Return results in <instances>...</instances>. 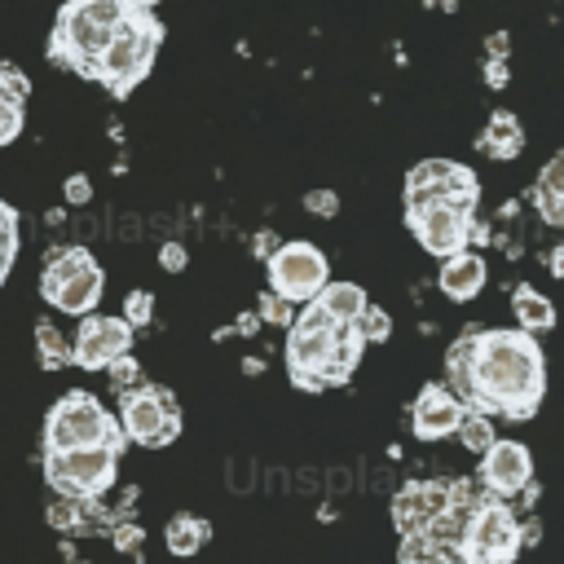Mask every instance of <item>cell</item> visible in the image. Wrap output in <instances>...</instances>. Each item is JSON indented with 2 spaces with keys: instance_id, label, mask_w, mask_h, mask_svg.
I'll use <instances>...</instances> for the list:
<instances>
[{
  "instance_id": "obj_1",
  "label": "cell",
  "mask_w": 564,
  "mask_h": 564,
  "mask_svg": "<svg viewBox=\"0 0 564 564\" xmlns=\"http://www.w3.org/2000/svg\"><path fill=\"white\" fill-rule=\"evenodd\" d=\"M449 392L489 419L524 423L538 414L546 392V357L538 335L511 326V330H463L445 352Z\"/></svg>"
},
{
  "instance_id": "obj_2",
  "label": "cell",
  "mask_w": 564,
  "mask_h": 564,
  "mask_svg": "<svg viewBox=\"0 0 564 564\" xmlns=\"http://www.w3.org/2000/svg\"><path fill=\"white\" fill-rule=\"evenodd\" d=\"M366 339L357 326H339L317 300H308L286 326V375L304 392H322L326 383H348L361 361Z\"/></svg>"
},
{
  "instance_id": "obj_3",
  "label": "cell",
  "mask_w": 564,
  "mask_h": 564,
  "mask_svg": "<svg viewBox=\"0 0 564 564\" xmlns=\"http://www.w3.org/2000/svg\"><path fill=\"white\" fill-rule=\"evenodd\" d=\"M137 9V0H66L57 9L53 35H48V62L88 75L93 57L106 48L115 26Z\"/></svg>"
},
{
  "instance_id": "obj_4",
  "label": "cell",
  "mask_w": 564,
  "mask_h": 564,
  "mask_svg": "<svg viewBox=\"0 0 564 564\" xmlns=\"http://www.w3.org/2000/svg\"><path fill=\"white\" fill-rule=\"evenodd\" d=\"M159 44H163V22L154 18V9H141V4H137V9L115 26V35L106 40V48L93 57L88 79L106 84V93L123 101V97L150 75Z\"/></svg>"
},
{
  "instance_id": "obj_5",
  "label": "cell",
  "mask_w": 564,
  "mask_h": 564,
  "mask_svg": "<svg viewBox=\"0 0 564 564\" xmlns=\"http://www.w3.org/2000/svg\"><path fill=\"white\" fill-rule=\"evenodd\" d=\"M88 445L123 449V432L115 414L93 392L57 397L53 410L44 414V454H66V449H88Z\"/></svg>"
},
{
  "instance_id": "obj_6",
  "label": "cell",
  "mask_w": 564,
  "mask_h": 564,
  "mask_svg": "<svg viewBox=\"0 0 564 564\" xmlns=\"http://www.w3.org/2000/svg\"><path fill=\"white\" fill-rule=\"evenodd\" d=\"M101 264L93 260L88 247H62L44 260V273H40V295L57 308V313H70V317H84L97 308L101 300Z\"/></svg>"
},
{
  "instance_id": "obj_7",
  "label": "cell",
  "mask_w": 564,
  "mask_h": 564,
  "mask_svg": "<svg viewBox=\"0 0 564 564\" xmlns=\"http://www.w3.org/2000/svg\"><path fill=\"white\" fill-rule=\"evenodd\" d=\"M516 551H520V520L502 502L480 494L458 538V564H511Z\"/></svg>"
},
{
  "instance_id": "obj_8",
  "label": "cell",
  "mask_w": 564,
  "mask_h": 564,
  "mask_svg": "<svg viewBox=\"0 0 564 564\" xmlns=\"http://www.w3.org/2000/svg\"><path fill=\"white\" fill-rule=\"evenodd\" d=\"M123 441L132 445H150V449H163L181 436V405L167 388H128L119 392V414H115Z\"/></svg>"
},
{
  "instance_id": "obj_9",
  "label": "cell",
  "mask_w": 564,
  "mask_h": 564,
  "mask_svg": "<svg viewBox=\"0 0 564 564\" xmlns=\"http://www.w3.org/2000/svg\"><path fill=\"white\" fill-rule=\"evenodd\" d=\"M119 476V449L88 445L66 454H44V480L57 498H101Z\"/></svg>"
},
{
  "instance_id": "obj_10",
  "label": "cell",
  "mask_w": 564,
  "mask_h": 564,
  "mask_svg": "<svg viewBox=\"0 0 564 564\" xmlns=\"http://www.w3.org/2000/svg\"><path fill=\"white\" fill-rule=\"evenodd\" d=\"M264 269H269V295L286 300V304H308L326 282H330V264L326 256L295 238V242H278L269 256H264Z\"/></svg>"
},
{
  "instance_id": "obj_11",
  "label": "cell",
  "mask_w": 564,
  "mask_h": 564,
  "mask_svg": "<svg viewBox=\"0 0 564 564\" xmlns=\"http://www.w3.org/2000/svg\"><path fill=\"white\" fill-rule=\"evenodd\" d=\"M427 203H458V207H471L480 203V181L467 163H454V159H423L410 167L405 176V212L414 207H427Z\"/></svg>"
},
{
  "instance_id": "obj_12",
  "label": "cell",
  "mask_w": 564,
  "mask_h": 564,
  "mask_svg": "<svg viewBox=\"0 0 564 564\" xmlns=\"http://www.w3.org/2000/svg\"><path fill=\"white\" fill-rule=\"evenodd\" d=\"M405 225L410 234L419 238V247L427 256H458L471 247V238L480 234L476 229V212L471 207H458V203H427V207H414L405 212Z\"/></svg>"
},
{
  "instance_id": "obj_13",
  "label": "cell",
  "mask_w": 564,
  "mask_h": 564,
  "mask_svg": "<svg viewBox=\"0 0 564 564\" xmlns=\"http://www.w3.org/2000/svg\"><path fill=\"white\" fill-rule=\"evenodd\" d=\"M123 352H132V326L123 317H110V313H97V308L79 317V330L70 339V366L106 370Z\"/></svg>"
},
{
  "instance_id": "obj_14",
  "label": "cell",
  "mask_w": 564,
  "mask_h": 564,
  "mask_svg": "<svg viewBox=\"0 0 564 564\" xmlns=\"http://www.w3.org/2000/svg\"><path fill=\"white\" fill-rule=\"evenodd\" d=\"M533 480V454L529 445L511 436H494V445L480 454V485L489 498H511Z\"/></svg>"
},
{
  "instance_id": "obj_15",
  "label": "cell",
  "mask_w": 564,
  "mask_h": 564,
  "mask_svg": "<svg viewBox=\"0 0 564 564\" xmlns=\"http://www.w3.org/2000/svg\"><path fill=\"white\" fill-rule=\"evenodd\" d=\"M445 507H454L449 480H410L392 498V520H397L401 533H423Z\"/></svg>"
},
{
  "instance_id": "obj_16",
  "label": "cell",
  "mask_w": 564,
  "mask_h": 564,
  "mask_svg": "<svg viewBox=\"0 0 564 564\" xmlns=\"http://www.w3.org/2000/svg\"><path fill=\"white\" fill-rule=\"evenodd\" d=\"M458 419H463V401H458L445 383H427V388L414 397V405H410V432H414L419 441L454 436Z\"/></svg>"
},
{
  "instance_id": "obj_17",
  "label": "cell",
  "mask_w": 564,
  "mask_h": 564,
  "mask_svg": "<svg viewBox=\"0 0 564 564\" xmlns=\"http://www.w3.org/2000/svg\"><path fill=\"white\" fill-rule=\"evenodd\" d=\"M441 291L449 295V300H458V304H467V300H476L480 295V286H485V256L480 251H458V256H445L441 260Z\"/></svg>"
},
{
  "instance_id": "obj_18",
  "label": "cell",
  "mask_w": 564,
  "mask_h": 564,
  "mask_svg": "<svg viewBox=\"0 0 564 564\" xmlns=\"http://www.w3.org/2000/svg\"><path fill=\"white\" fill-rule=\"evenodd\" d=\"M480 150H485L489 159H498V163L516 159V154L524 150V128H520V119H516L511 110H494L489 123H485V132H480Z\"/></svg>"
},
{
  "instance_id": "obj_19",
  "label": "cell",
  "mask_w": 564,
  "mask_h": 564,
  "mask_svg": "<svg viewBox=\"0 0 564 564\" xmlns=\"http://www.w3.org/2000/svg\"><path fill=\"white\" fill-rule=\"evenodd\" d=\"M511 317H516V326H520V330L542 335V330H551V326H555V304H551L538 286L520 282V286L511 291Z\"/></svg>"
},
{
  "instance_id": "obj_20",
  "label": "cell",
  "mask_w": 564,
  "mask_h": 564,
  "mask_svg": "<svg viewBox=\"0 0 564 564\" xmlns=\"http://www.w3.org/2000/svg\"><path fill=\"white\" fill-rule=\"evenodd\" d=\"M533 203L546 225H564V154H551L542 176L533 181Z\"/></svg>"
},
{
  "instance_id": "obj_21",
  "label": "cell",
  "mask_w": 564,
  "mask_h": 564,
  "mask_svg": "<svg viewBox=\"0 0 564 564\" xmlns=\"http://www.w3.org/2000/svg\"><path fill=\"white\" fill-rule=\"evenodd\" d=\"M313 300H317V304H322L339 326H352V322H357V313L370 304V295L361 291V282H326Z\"/></svg>"
},
{
  "instance_id": "obj_22",
  "label": "cell",
  "mask_w": 564,
  "mask_h": 564,
  "mask_svg": "<svg viewBox=\"0 0 564 564\" xmlns=\"http://www.w3.org/2000/svg\"><path fill=\"white\" fill-rule=\"evenodd\" d=\"M207 533H212V524L203 520V516H189V511H181V516H172L167 520V551L172 555H194L203 542H207Z\"/></svg>"
},
{
  "instance_id": "obj_23",
  "label": "cell",
  "mask_w": 564,
  "mask_h": 564,
  "mask_svg": "<svg viewBox=\"0 0 564 564\" xmlns=\"http://www.w3.org/2000/svg\"><path fill=\"white\" fill-rule=\"evenodd\" d=\"M35 357H40L44 370H62V366H70V339H66L48 317L35 322Z\"/></svg>"
},
{
  "instance_id": "obj_24",
  "label": "cell",
  "mask_w": 564,
  "mask_h": 564,
  "mask_svg": "<svg viewBox=\"0 0 564 564\" xmlns=\"http://www.w3.org/2000/svg\"><path fill=\"white\" fill-rule=\"evenodd\" d=\"M401 564H458V555L436 546L427 533H401Z\"/></svg>"
},
{
  "instance_id": "obj_25",
  "label": "cell",
  "mask_w": 564,
  "mask_h": 564,
  "mask_svg": "<svg viewBox=\"0 0 564 564\" xmlns=\"http://www.w3.org/2000/svg\"><path fill=\"white\" fill-rule=\"evenodd\" d=\"M458 441L471 449V454H485L489 445H494V419L489 414H476V410H467L463 405V419H458Z\"/></svg>"
},
{
  "instance_id": "obj_26",
  "label": "cell",
  "mask_w": 564,
  "mask_h": 564,
  "mask_svg": "<svg viewBox=\"0 0 564 564\" xmlns=\"http://www.w3.org/2000/svg\"><path fill=\"white\" fill-rule=\"evenodd\" d=\"M352 326H357V335H361L366 344H379V339L392 335V317H388V308H379V304H366Z\"/></svg>"
},
{
  "instance_id": "obj_27",
  "label": "cell",
  "mask_w": 564,
  "mask_h": 564,
  "mask_svg": "<svg viewBox=\"0 0 564 564\" xmlns=\"http://www.w3.org/2000/svg\"><path fill=\"white\" fill-rule=\"evenodd\" d=\"M106 375H110V388H115V392H128V388L141 383V361H137L132 352H123V357H115V361L106 366Z\"/></svg>"
},
{
  "instance_id": "obj_28",
  "label": "cell",
  "mask_w": 564,
  "mask_h": 564,
  "mask_svg": "<svg viewBox=\"0 0 564 564\" xmlns=\"http://www.w3.org/2000/svg\"><path fill=\"white\" fill-rule=\"evenodd\" d=\"M110 542H115V551L137 555V551L145 546V529H141L137 520H115V524H110Z\"/></svg>"
},
{
  "instance_id": "obj_29",
  "label": "cell",
  "mask_w": 564,
  "mask_h": 564,
  "mask_svg": "<svg viewBox=\"0 0 564 564\" xmlns=\"http://www.w3.org/2000/svg\"><path fill=\"white\" fill-rule=\"evenodd\" d=\"M119 317H123L132 330H137V326H145V322L154 317V295H150V291H128V300H123V313H119Z\"/></svg>"
},
{
  "instance_id": "obj_30",
  "label": "cell",
  "mask_w": 564,
  "mask_h": 564,
  "mask_svg": "<svg viewBox=\"0 0 564 564\" xmlns=\"http://www.w3.org/2000/svg\"><path fill=\"white\" fill-rule=\"evenodd\" d=\"M22 123H26V115H22V101H4V97H0V145L18 141Z\"/></svg>"
},
{
  "instance_id": "obj_31",
  "label": "cell",
  "mask_w": 564,
  "mask_h": 564,
  "mask_svg": "<svg viewBox=\"0 0 564 564\" xmlns=\"http://www.w3.org/2000/svg\"><path fill=\"white\" fill-rule=\"evenodd\" d=\"M0 256L13 260L18 256V212L0 198Z\"/></svg>"
},
{
  "instance_id": "obj_32",
  "label": "cell",
  "mask_w": 564,
  "mask_h": 564,
  "mask_svg": "<svg viewBox=\"0 0 564 564\" xmlns=\"http://www.w3.org/2000/svg\"><path fill=\"white\" fill-rule=\"evenodd\" d=\"M26 93H31L26 75H22V70H13V66H0V97H4V101H22V106H26Z\"/></svg>"
},
{
  "instance_id": "obj_33",
  "label": "cell",
  "mask_w": 564,
  "mask_h": 564,
  "mask_svg": "<svg viewBox=\"0 0 564 564\" xmlns=\"http://www.w3.org/2000/svg\"><path fill=\"white\" fill-rule=\"evenodd\" d=\"M304 207H308L313 216L330 220V216L339 212V194H335V189H308V194H304Z\"/></svg>"
},
{
  "instance_id": "obj_34",
  "label": "cell",
  "mask_w": 564,
  "mask_h": 564,
  "mask_svg": "<svg viewBox=\"0 0 564 564\" xmlns=\"http://www.w3.org/2000/svg\"><path fill=\"white\" fill-rule=\"evenodd\" d=\"M291 317H295V313H291V304L264 291V300H260V322H273V326H291Z\"/></svg>"
},
{
  "instance_id": "obj_35",
  "label": "cell",
  "mask_w": 564,
  "mask_h": 564,
  "mask_svg": "<svg viewBox=\"0 0 564 564\" xmlns=\"http://www.w3.org/2000/svg\"><path fill=\"white\" fill-rule=\"evenodd\" d=\"M62 198H66V203H75V207H84V203L93 198V181H88L84 172L66 176V181H62Z\"/></svg>"
},
{
  "instance_id": "obj_36",
  "label": "cell",
  "mask_w": 564,
  "mask_h": 564,
  "mask_svg": "<svg viewBox=\"0 0 564 564\" xmlns=\"http://www.w3.org/2000/svg\"><path fill=\"white\" fill-rule=\"evenodd\" d=\"M159 264H163L167 273H181V269L189 264V251H185L181 242H163V247H159Z\"/></svg>"
},
{
  "instance_id": "obj_37",
  "label": "cell",
  "mask_w": 564,
  "mask_h": 564,
  "mask_svg": "<svg viewBox=\"0 0 564 564\" xmlns=\"http://www.w3.org/2000/svg\"><path fill=\"white\" fill-rule=\"evenodd\" d=\"M485 84L502 88V84H507V66H502V62H489V66H485Z\"/></svg>"
},
{
  "instance_id": "obj_38",
  "label": "cell",
  "mask_w": 564,
  "mask_h": 564,
  "mask_svg": "<svg viewBox=\"0 0 564 564\" xmlns=\"http://www.w3.org/2000/svg\"><path fill=\"white\" fill-rule=\"evenodd\" d=\"M485 48H489V57H498V62H502V53H507V40H502V35H489V44H485Z\"/></svg>"
},
{
  "instance_id": "obj_39",
  "label": "cell",
  "mask_w": 564,
  "mask_h": 564,
  "mask_svg": "<svg viewBox=\"0 0 564 564\" xmlns=\"http://www.w3.org/2000/svg\"><path fill=\"white\" fill-rule=\"evenodd\" d=\"M273 251V234H256V256H269Z\"/></svg>"
},
{
  "instance_id": "obj_40",
  "label": "cell",
  "mask_w": 564,
  "mask_h": 564,
  "mask_svg": "<svg viewBox=\"0 0 564 564\" xmlns=\"http://www.w3.org/2000/svg\"><path fill=\"white\" fill-rule=\"evenodd\" d=\"M551 273H564V251H560V247L551 251Z\"/></svg>"
},
{
  "instance_id": "obj_41",
  "label": "cell",
  "mask_w": 564,
  "mask_h": 564,
  "mask_svg": "<svg viewBox=\"0 0 564 564\" xmlns=\"http://www.w3.org/2000/svg\"><path fill=\"white\" fill-rule=\"evenodd\" d=\"M137 4H141V9H154V4H159V0H137Z\"/></svg>"
},
{
  "instance_id": "obj_42",
  "label": "cell",
  "mask_w": 564,
  "mask_h": 564,
  "mask_svg": "<svg viewBox=\"0 0 564 564\" xmlns=\"http://www.w3.org/2000/svg\"><path fill=\"white\" fill-rule=\"evenodd\" d=\"M75 564H93V560H75Z\"/></svg>"
}]
</instances>
